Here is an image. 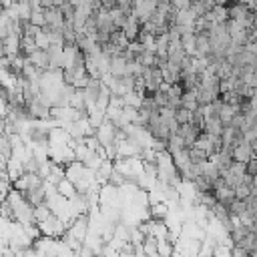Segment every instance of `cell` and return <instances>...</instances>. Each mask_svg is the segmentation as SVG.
Listing matches in <instances>:
<instances>
[{
    "mask_svg": "<svg viewBox=\"0 0 257 257\" xmlns=\"http://www.w3.org/2000/svg\"><path fill=\"white\" fill-rule=\"evenodd\" d=\"M253 157H255V153H253V149H251V143L241 141V143H237V145L233 147V161L247 165Z\"/></svg>",
    "mask_w": 257,
    "mask_h": 257,
    "instance_id": "6da1fadb",
    "label": "cell"
},
{
    "mask_svg": "<svg viewBox=\"0 0 257 257\" xmlns=\"http://www.w3.org/2000/svg\"><path fill=\"white\" fill-rule=\"evenodd\" d=\"M181 108H187L191 112H195L199 108V100H197V92H183L181 96Z\"/></svg>",
    "mask_w": 257,
    "mask_h": 257,
    "instance_id": "7a4b0ae2",
    "label": "cell"
},
{
    "mask_svg": "<svg viewBox=\"0 0 257 257\" xmlns=\"http://www.w3.org/2000/svg\"><path fill=\"white\" fill-rule=\"evenodd\" d=\"M10 157H6L2 151H0V171H6V163H8Z\"/></svg>",
    "mask_w": 257,
    "mask_h": 257,
    "instance_id": "3957f363",
    "label": "cell"
}]
</instances>
